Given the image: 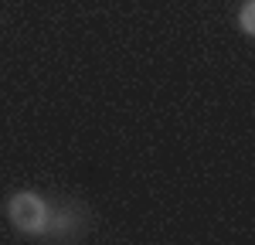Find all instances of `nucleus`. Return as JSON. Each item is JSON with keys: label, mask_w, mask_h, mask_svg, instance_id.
<instances>
[{"label": "nucleus", "mask_w": 255, "mask_h": 245, "mask_svg": "<svg viewBox=\"0 0 255 245\" xmlns=\"http://www.w3.org/2000/svg\"><path fill=\"white\" fill-rule=\"evenodd\" d=\"M51 204L38 191H17L7 198V218L20 235H48L51 225Z\"/></svg>", "instance_id": "obj_1"}, {"label": "nucleus", "mask_w": 255, "mask_h": 245, "mask_svg": "<svg viewBox=\"0 0 255 245\" xmlns=\"http://www.w3.org/2000/svg\"><path fill=\"white\" fill-rule=\"evenodd\" d=\"M238 27H242V34H255V0H245L242 3V10H238Z\"/></svg>", "instance_id": "obj_2"}]
</instances>
